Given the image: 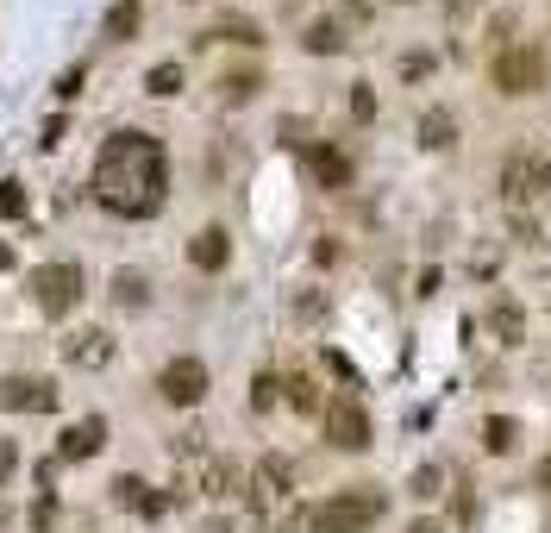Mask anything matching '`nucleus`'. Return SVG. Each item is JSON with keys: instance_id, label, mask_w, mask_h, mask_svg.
<instances>
[{"instance_id": "obj_24", "label": "nucleus", "mask_w": 551, "mask_h": 533, "mask_svg": "<svg viewBox=\"0 0 551 533\" xmlns=\"http://www.w3.org/2000/svg\"><path fill=\"white\" fill-rule=\"evenodd\" d=\"M145 88H151V95H163V101L182 95V63H157L151 76H145Z\"/></svg>"}, {"instance_id": "obj_18", "label": "nucleus", "mask_w": 551, "mask_h": 533, "mask_svg": "<svg viewBox=\"0 0 551 533\" xmlns=\"http://www.w3.org/2000/svg\"><path fill=\"white\" fill-rule=\"evenodd\" d=\"M138 19H145V7H138V0H113V13H107V38H113V44H126V38L138 32Z\"/></svg>"}, {"instance_id": "obj_25", "label": "nucleus", "mask_w": 551, "mask_h": 533, "mask_svg": "<svg viewBox=\"0 0 551 533\" xmlns=\"http://www.w3.org/2000/svg\"><path fill=\"white\" fill-rule=\"evenodd\" d=\"M213 38H226V44H263V32L251 26V19H226V26L213 32Z\"/></svg>"}, {"instance_id": "obj_23", "label": "nucleus", "mask_w": 551, "mask_h": 533, "mask_svg": "<svg viewBox=\"0 0 551 533\" xmlns=\"http://www.w3.org/2000/svg\"><path fill=\"white\" fill-rule=\"evenodd\" d=\"M282 389H289V408H301V414H320V383H314V377H289Z\"/></svg>"}, {"instance_id": "obj_30", "label": "nucleus", "mask_w": 551, "mask_h": 533, "mask_svg": "<svg viewBox=\"0 0 551 533\" xmlns=\"http://www.w3.org/2000/svg\"><path fill=\"white\" fill-rule=\"evenodd\" d=\"M7 477H13V439L0 433V483H7Z\"/></svg>"}, {"instance_id": "obj_27", "label": "nucleus", "mask_w": 551, "mask_h": 533, "mask_svg": "<svg viewBox=\"0 0 551 533\" xmlns=\"http://www.w3.org/2000/svg\"><path fill=\"white\" fill-rule=\"evenodd\" d=\"M276 389H282V383L270 377V370H263V377L251 383V408H257V414H263V408H276Z\"/></svg>"}, {"instance_id": "obj_13", "label": "nucleus", "mask_w": 551, "mask_h": 533, "mask_svg": "<svg viewBox=\"0 0 551 533\" xmlns=\"http://www.w3.org/2000/svg\"><path fill=\"white\" fill-rule=\"evenodd\" d=\"M420 145L426 151H451V145H458V113H451V107H426L420 113Z\"/></svg>"}, {"instance_id": "obj_1", "label": "nucleus", "mask_w": 551, "mask_h": 533, "mask_svg": "<svg viewBox=\"0 0 551 533\" xmlns=\"http://www.w3.org/2000/svg\"><path fill=\"white\" fill-rule=\"evenodd\" d=\"M170 195V157L151 132H113L94 157V201L119 220H151Z\"/></svg>"}, {"instance_id": "obj_4", "label": "nucleus", "mask_w": 551, "mask_h": 533, "mask_svg": "<svg viewBox=\"0 0 551 533\" xmlns=\"http://www.w3.org/2000/svg\"><path fill=\"white\" fill-rule=\"evenodd\" d=\"M32 301H38V314L44 320H63V314H76V301H82V264H38L32 270Z\"/></svg>"}, {"instance_id": "obj_9", "label": "nucleus", "mask_w": 551, "mask_h": 533, "mask_svg": "<svg viewBox=\"0 0 551 533\" xmlns=\"http://www.w3.org/2000/svg\"><path fill=\"white\" fill-rule=\"evenodd\" d=\"M113 358V339L101 327H88V333H69L63 339V364H76V370H101Z\"/></svg>"}, {"instance_id": "obj_6", "label": "nucleus", "mask_w": 551, "mask_h": 533, "mask_svg": "<svg viewBox=\"0 0 551 533\" xmlns=\"http://www.w3.org/2000/svg\"><path fill=\"white\" fill-rule=\"evenodd\" d=\"M207 389H213V377H207V364L201 358H170L157 370V396L170 402V408H195V402H207Z\"/></svg>"}, {"instance_id": "obj_2", "label": "nucleus", "mask_w": 551, "mask_h": 533, "mask_svg": "<svg viewBox=\"0 0 551 533\" xmlns=\"http://www.w3.org/2000/svg\"><path fill=\"white\" fill-rule=\"evenodd\" d=\"M545 51L539 44H501L495 51V63H489V82H495V95H514V101H526V95H539L545 88Z\"/></svg>"}, {"instance_id": "obj_33", "label": "nucleus", "mask_w": 551, "mask_h": 533, "mask_svg": "<svg viewBox=\"0 0 551 533\" xmlns=\"http://www.w3.org/2000/svg\"><path fill=\"white\" fill-rule=\"evenodd\" d=\"M7 264H13V251H7V245H0V270H7Z\"/></svg>"}, {"instance_id": "obj_8", "label": "nucleus", "mask_w": 551, "mask_h": 533, "mask_svg": "<svg viewBox=\"0 0 551 533\" xmlns=\"http://www.w3.org/2000/svg\"><path fill=\"white\" fill-rule=\"evenodd\" d=\"M188 264L195 270H226L232 264V233L226 226H201V233L188 239Z\"/></svg>"}, {"instance_id": "obj_7", "label": "nucleus", "mask_w": 551, "mask_h": 533, "mask_svg": "<svg viewBox=\"0 0 551 533\" xmlns=\"http://www.w3.org/2000/svg\"><path fill=\"white\" fill-rule=\"evenodd\" d=\"M545 182H551V164H545L539 151H514V157H501V201L526 207V201H539V195H545Z\"/></svg>"}, {"instance_id": "obj_20", "label": "nucleus", "mask_w": 551, "mask_h": 533, "mask_svg": "<svg viewBox=\"0 0 551 533\" xmlns=\"http://www.w3.org/2000/svg\"><path fill=\"white\" fill-rule=\"evenodd\" d=\"M514 439H520V427L508 421V414H489L483 421V452H514Z\"/></svg>"}, {"instance_id": "obj_34", "label": "nucleus", "mask_w": 551, "mask_h": 533, "mask_svg": "<svg viewBox=\"0 0 551 533\" xmlns=\"http://www.w3.org/2000/svg\"><path fill=\"white\" fill-rule=\"evenodd\" d=\"M545 483H551V458H545Z\"/></svg>"}, {"instance_id": "obj_32", "label": "nucleus", "mask_w": 551, "mask_h": 533, "mask_svg": "<svg viewBox=\"0 0 551 533\" xmlns=\"http://www.w3.org/2000/svg\"><path fill=\"white\" fill-rule=\"evenodd\" d=\"M201 533H232V527H226V521H207V527H201Z\"/></svg>"}, {"instance_id": "obj_29", "label": "nucleus", "mask_w": 551, "mask_h": 533, "mask_svg": "<svg viewBox=\"0 0 551 533\" xmlns=\"http://www.w3.org/2000/svg\"><path fill=\"white\" fill-rule=\"evenodd\" d=\"M0 214H26V195H19V182H7V189H0Z\"/></svg>"}, {"instance_id": "obj_35", "label": "nucleus", "mask_w": 551, "mask_h": 533, "mask_svg": "<svg viewBox=\"0 0 551 533\" xmlns=\"http://www.w3.org/2000/svg\"><path fill=\"white\" fill-rule=\"evenodd\" d=\"M395 7H414V0H395Z\"/></svg>"}, {"instance_id": "obj_31", "label": "nucleus", "mask_w": 551, "mask_h": 533, "mask_svg": "<svg viewBox=\"0 0 551 533\" xmlns=\"http://www.w3.org/2000/svg\"><path fill=\"white\" fill-rule=\"evenodd\" d=\"M407 533H445V521H414Z\"/></svg>"}, {"instance_id": "obj_26", "label": "nucleus", "mask_w": 551, "mask_h": 533, "mask_svg": "<svg viewBox=\"0 0 551 533\" xmlns=\"http://www.w3.org/2000/svg\"><path fill=\"white\" fill-rule=\"evenodd\" d=\"M351 120H364V126L376 120V95H370V82H357V88H351Z\"/></svg>"}, {"instance_id": "obj_15", "label": "nucleus", "mask_w": 551, "mask_h": 533, "mask_svg": "<svg viewBox=\"0 0 551 533\" xmlns=\"http://www.w3.org/2000/svg\"><path fill=\"white\" fill-rule=\"evenodd\" d=\"M301 51H314V57H339V51H345V26H339V19H314V26L301 32Z\"/></svg>"}, {"instance_id": "obj_11", "label": "nucleus", "mask_w": 551, "mask_h": 533, "mask_svg": "<svg viewBox=\"0 0 551 533\" xmlns=\"http://www.w3.org/2000/svg\"><path fill=\"white\" fill-rule=\"evenodd\" d=\"M0 408H19V414H26V408H57V389L51 383H38V377H7V383H0Z\"/></svg>"}, {"instance_id": "obj_3", "label": "nucleus", "mask_w": 551, "mask_h": 533, "mask_svg": "<svg viewBox=\"0 0 551 533\" xmlns=\"http://www.w3.org/2000/svg\"><path fill=\"white\" fill-rule=\"evenodd\" d=\"M382 508H389L382 490H339L314 508V533H364L382 521Z\"/></svg>"}, {"instance_id": "obj_10", "label": "nucleus", "mask_w": 551, "mask_h": 533, "mask_svg": "<svg viewBox=\"0 0 551 533\" xmlns=\"http://www.w3.org/2000/svg\"><path fill=\"white\" fill-rule=\"evenodd\" d=\"M101 446H107V421H101V414H88V421H76V427L63 433L57 458H63V465H76V458H94Z\"/></svg>"}, {"instance_id": "obj_22", "label": "nucleus", "mask_w": 551, "mask_h": 533, "mask_svg": "<svg viewBox=\"0 0 551 533\" xmlns=\"http://www.w3.org/2000/svg\"><path fill=\"white\" fill-rule=\"evenodd\" d=\"M439 490H445V471L439 465H420L414 477H407V496H414V502H433Z\"/></svg>"}, {"instance_id": "obj_21", "label": "nucleus", "mask_w": 551, "mask_h": 533, "mask_svg": "<svg viewBox=\"0 0 551 533\" xmlns=\"http://www.w3.org/2000/svg\"><path fill=\"white\" fill-rule=\"evenodd\" d=\"M263 88V69H232V76H220V95L226 101H251Z\"/></svg>"}, {"instance_id": "obj_16", "label": "nucleus", "mask_w": 551, "mask_h": 533, "mask_svg": "<svg viewBox=\"0 0 551 533\" xmlns=\"http://www.w3.org/2000/svg\"><path fill=\"white\" fill-rule=\"evenodd\" d=\"M489 327L501 333V345H520V339H526V308H520V301H495V308H489Z\"/></svg>"}, {"instance_id": "obj_19", "label": "nucleus", "mask_w": 551, "mask_h": 533, "mask_svg": "<svg viewBox=\"0 0 551 533\" xmlns=\"http://www.w3.org/2000/svg\"><path fill=\"white\" fill-rule=\"evenodd\" d=\"M113 301H119V308H145V301H151V283H145L138 270H119V276H113Z\"/></svg>"}, {"instance_id": "obj_5", "label": "nucleus", "mask_w": 551, "mask_h": 533, "mask_svg": "<svg viewBox=\"0 0 551 533\" xmlns=\"http://www.w3.org/2000/svg\"><path fill=\"white\" fill-rule=\"evenodd\" d=\"M320 421H326V439H332L339 452H370L376 427H370V414H364V402H357V396L326 402V408H320Z\"/></svg>"}, {"instance_id": "obj_17", "label": "nucleus", "mask_w": 551, "mask_h": 533, "mask_svg": "<svg viewBox=\"0 0 551 533\" xmlns=\"http://www.w3.org/2000/svg\"><path fill=\"white\" fill-rule=\"evenodd\" d=\"M232 490H238V465H232V458H207V465H201V496L220 502Z\"/></svg>"}, {"instance_id": "obj_28", "label": "nucleus", "mask_w": 551, "mask_h": 533, "mask_svg": "<svg viewBox=\"0 0 551 533\" xmlns=\"http://www.w3.org/2000/svg\"><path fill=\"white\" fill-rule=\"evenodd\" d=\"M401 76H407V82H426V76H433V57H426V51L401 57Z\"/></svg>"}, {"instance_id": "obj_12", "label": "nucleus", "mask_w": 551, "mask_h": 533, "mask_svg": "<svg viewBox=\"0 0 551 533\" xmlns=\"http://www.w3.org/2000/svg\"><path fill=\"white\" fill-rule=\"evenodd\" d=\"M307 164H314L320 189H351V157L339 145H307Z\"/></svg>"}, {"instance_id": "obj_14", "label": "nucleus", "mask_w": 551, "mask_h": 533, "mask_svg": "<svg viewBox=\"0 0 551 533\" xmlns=\"http://www.w3.org/2000/svg\"><path fill=\"white\" fill-rule=\"evenodd\" d=\"M113 502L119 508H138V515H151V521L163 515V496L151 490V483H138V477H113Z\"/></svg>"}]
</instances>
